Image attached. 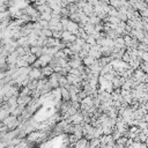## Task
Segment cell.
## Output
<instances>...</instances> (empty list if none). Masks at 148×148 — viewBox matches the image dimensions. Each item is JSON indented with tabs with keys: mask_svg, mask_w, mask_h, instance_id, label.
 <instances>
[{
	"mask_svg": "<svg viewBox=\"0 0 148 148\" xmlns=\"http://www.w3.org/2000/svg\"><path fill=\"white\" fill-rule=\"evenodd\" d=\"M7 148H15V146H12V145H10V146H9V147H7Z\"/></svg>",
	"mask_w": 148,
	"mask_h": 148,
	"instance_id": "cell-1",
	"label": "cell"
}]
</instances>
